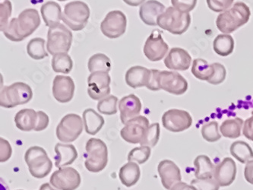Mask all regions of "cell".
<instances>
[{"instance_id":"obj_1","label":"cell","mask_w":253,"mask_h":190,"mask_svg":"<svg viewBox=\"0 0 253 190\" xmlns=\"http://www.w3.org/2000/svg\"><path fill=\"white\" fill-rule=\"evenodd\" d=\"M41 25L39 12L35 8L22 11L18 18H12L3 31L4 35L13 42H21L32 34Z\"/></svg>"},{"instance_id":"obj_2","label":"cell","mask_w":253,"mask_h":190,"mask_svg":"<svg viewBox=\"0 0 253 190\" xmlns=\"http://www.w3.org/2000/svg\"><path fill=\"white\" fill-rule=\"evenodd\" d=\"M251 12L247 4L236 2L231 8L219 14L216 19L217 29L223 34L233 33L250 20Z\"/></svg>"},{"instance_id":"obj_3","label":"cell","mask_w":253,"mask_h":190,"mask_svg":"<svg viewBox=\"0 0 253 190\" xmlns=\"http://www.w3.org/2000/svg\"><path fill=\"white\" fill-rule=\"evenodd\" d=\"M158 25L163 30L169 31L172 35L184 34L191 24L189 13L181 12L173 6L168 7L158 18Z\"/></svg>"},{"instance_id":"obj_4","label":"cell","mask_w":253,"mask_h":190,"mask_svg":"<svg viewBox=\"0 0 253 190\" xmlns=\"http://www.w3.org/2000/svg\"><path fill=\"white\" fill-rule=\"evenodd\" d=\"M33 97V91L28 84L15 82L5 86L0 94V105L5 108H13L18 105L25 104Z\"/></svg>"},{"instance_id":"obj_5","label":"cell","mask_w":253,"mask_h":190,"mask_svg":"<svg viewBox=\"0 0 253 190\" xmlns=\"http://www.w3.org/2000/svg\"><path fill=\"white\" fill-rule=\"evenodd\" d=\"M25 160L30 173L35 178H44L51 172L53 163L43 147L39 146L29 147L25 152Z\"/></svg>"},{"instance_id":"obj_6","label":"cell","mask_w":253,"mask_h":190,"mask_svg":"<svg viewBox=\"0 0 253 190\" xmlns=\"http://www.w3.org/2000/svg\"><path fill=\"white\" fill-rule=\"evenodd\" d=\"M86 151L88 157L84 166L90 173L102 171L108 163V149L107 144L99 139H90L86 143Z\"/></svg>"},{"instance_id":"obj_7","label":"cell","mask_w":253,"mask_h":190,"mask_svg":"<svg viewBox=\"0 0 253 190\" xmlns=\"http://www.w3.org/2000/svg\"><path fill=\"white\" fill-rule=\"evenodd\" d=\"M90 18V8L85 2L73 1L66 4L62 21L73 31L84 29Z\"/></svg>"},{"instance_id":"obj_8","label":"cell","mask_w":253,"mask_h":190,"mask_svg":"<svg viewBox=\"0 0 253 190\" xmlns=\"http://www.w3.org/2000/svg\"><path fill=\"white\" fill-rule=\"evenodd\" d=\"M73 42V34L63 24L53 28H49L47 34L46 49L49 54L55 55L59 52H68L70 50Z\"/></svg>"},{"instance_id":"obj_9","label":"cell","mask_w":253,"mask_h":190,"mask_svg":"<svg viewBox=\"0 0 253 190\" xmlns=\"http://www.w3.org/2000/svg\"><path fill=\"white\" fill-rule=\"evenodd\" d=\"M84 127V121L79 115L69 113L62 119L56 127V137L63 142H73L83 133Z\"/></svg>"},{"instance_id":"obj_10","label":"cell","mask_w":253,"mask_h":190,"mask_svg":"<svg viewBox=\"0 0 253 190\" xmlns=\"http://www.w3.org/2000/svg\"><path fill=\"white\" fill-rule=\"evenodd\" d=\"M126 16L120 10L108 12L100 24V31L103 35L110 39L120 38L126 31Z\"/></svg>"},{"instance_id":"obj_11","label":"cell","mask_w":253,"mask_h":190,"mask_svg":"<svg viewBox=\"0 0 253 190\" xmlns=\"http://www.w3.org/2000/svg\"><path fill=\"white\" fill-rule=\"evenodd\" d=\"M162 124L168 131L180 133L190 128L192 125V117L186 110L170 109L162 116Z\"/></svg>"},{"instance_id":"obj_12","label":"cell","mask_w":253,"mask_h":190,"mask_svg":"<svg viewBox=\"0 0 253 190\" xmlns=\"http://www.w3.org/2000/svg\"><path fill=\"white\" fill-rule=\"evenodd\" d=\"M49 182L58 190H76L80 186L82 178L76 169L65 167L54 171Z\"/></svg>"},{"instance_id":"obj_13","label":"cell","mask_w":253,"mask_h":190,"mask_svg":"<svg viewBox=\"0 0 253 190\" xmlns=\"http://www.w3.org/2000/svg\"><path fill=\"white\" fill-rule=\"evenodd\" d=\"M160 89L174 95H182L188 90V82L179 72L160 71L158 75Z\"/></svg>"},{"instance_id":"obj_14","label":"cell","mask_w":253,"mask_h":190,"mask_svg":"<svg viewBox=\"0 0 253 190\" xmlns=\"http://www.w3.org/2000/svg\"><path fill=\"white\" fill-rule=\"evenodd\" d=\"M111 82L108 72H96L87 78V94L94 100H100L110 95Z\"/></svg>"},{"instance_id":"obj_15","label":"cell","mask_w":253,"mask_h":190,"mask_svg":"<svg viewBox=\"0 0 253 190\" xmlns=\"http://www.w3.org/2000/svg\"><path fill=\"white\" fill-rule=\"evenodd\" d=\"M149 126V120L147 117L138 116L125 124L120 132V135L123 140L126 142L140 144Z\"/></svg>"},{"instance_id":"obj_16","label":"cell","mask_w":253,"mask_h":190,"mask_svg":"<svg viewBox=\"0 0 253 190\" xmlns=\"http://www.w3.org/2000/svg\"><path fill=\"white\" fill-rule=\"evenodd\" d=\"M169 50V46L164 41L159 30H154L145 41L143 52L151 62H158L165 57Z\"/></svg>"},{"instance_id":"obj_17","label":"cell","mask_w":253,"mask_h":190,"mask_svg":"<svg viewBox=\"0 0 253 190\" xmlns=\"http://www.w3.org/2000/svg\"><path fill=\"white\" fill-rule=\"evenodd\" d=\"M76 86L69 76H56L53 80V95L59 103H69L74 97Z\"/></svg>"},{"instance_id":"obj_18","label":"cell","mask_w":253,"mask_h":190,"mask_svg":"<svg viewBox=\"0 0 253 190\" xmlns=\"http://www.w3.org/2000/svg\"><path fill=\"white\" fill-rule=\"evenodd\" d=\"M237 164L230 157H225L214 167V178L220 187H229L237 176Z\"/></svg>"},{"instance_id":"obj_19","label":"cell","mask_w":253,"mask_h":190,"mask_svg":"<svg viewBox=\"0 0 253 190\" xmlns=\"http://www.w3.org/2000/svg\"><path fill=\"white\" fill-rule=\"evenodd\" d=\"M158 171L161 184L166 190H170L175 184L182 180L180 169L170 160L161 161L158 164Z\"/></svg>"},{"instance_id":"obj_20","label":"cell","mask_w":253,"mask_h":190,"mask_svg":"<svg viewBox=\"0 0 253 190\" xmlns=\"http://www.w3.org/2000/svg\"><path fill=\"white\" fill-rule=\"evenodd\" d=\"M142 108L141 100L135 95H127L119 102L120 120L123 124H126L129 120L139 116Z\"/></svg>"},{"instance_id":"obj_21","label":"cell","mask_w":253,"mask_h":190,"mask_svg":"<svg viewBox=\"0 0 253 190\" xmlns=\"http://www.w3.org/2000/svg\"><path fill=\"white\" fill-rule=\"evenodd\" d=\"M192 63V57L183 48H173L165 59V66L173 71H186Z\"/></svg>"},{"instance_id":"obj_22","label":"cell","mask_w":253,"mask_h":190,"mask_svg":"<svg viewBox=\"0 0 253 190\" xmlns=\"http://www.w3.org/2000/svg\"><path fill=\"white\" fill-rule=\"evenodd\" d=\"M165 5L161 2L157 0H148L140 7V18L145 25L156 26L158 17L165 12Z\"/></svg>"},{"instance_id":"obj_23","label":"cell","mask_w":253,"mask_h":190,"mask_svg":"<svg viewBox=\"0 0 253 190\" xmlns=\"http://www.w3.org/2000/svg\"><path fill=\"white\" fill-rule=\"evenodd\" d=\"M151 74V69L141 66H132L126 73V82L132 89L147 87Z\"/></svg>"},{"instance_id":"obj_24","label":"cell","mask_w":253,"mask_h":190,"mask_svg":"<svg viewBox=\"0 0 253 190\" xmlns=\"http://www.w3.org/2000/svg\"><path fill=\"white\" fill-rule=\"evenodd\" d=\"M55 166L63 168L73 164L78 158V151L73 144L57 143L55 146Z\"/></svg>"},{"instance_id":"obj_25","label":"cell","mask_w":253,"mask_h":190,"mask_svg":"<svg viewBox=\"0 0 253 190\" xmlns=\"http://www.w3.org/2000/svg\"><path fill=\"white\" fill-rule=\"evenodd\" d=\"M41 12L46 26L53 28L60 24L63 12L61 7L57 2L52 1L46 2L42 5Z\"/></svg>"},{"instance_id":"obj_26","label":"cell","mask_w":253,"mask_h":190,"mask_svg":"<svg viewBox=\"0 0 253 190\" xmlns=\"http://www.w3.org/2000/svg\"><path fill=\"white\" fill-rule=\"evenodd\" d=\"M83 119L84 130L90 136L97 134L105 123L104 117L91 108L86 109L83 112Z\"/></svg>"},{"instance_id":"obj_27","label":"cell","mask_w":253,"mask_h":190,"mask_svg":"<svg viewBox=\"0 0 253 190\" xmlns=\"http://www.w3.org/2000/svg\"><path fill=\"white\" fill-rule=\"evenodd\" d=\"M141 171L139 166L133 161H128L120 168L119 177L120 181L125 187L135 186L139 181Z\"/></svg>"},{"instance_id":"obj_28","label":"cell","mask_w":253,"mask_h":190,"mask_svg":"<svg viewBox=\"0 0 253 190\" xmlns=\"http://www.w3.org/2000/svg\"><path fill=\"white\" fill-rule=\"evenodd\" d=\"M38 112L33 109H23L15 114V123L18 130L24 132L35 130Z\"/></svg>"},{"instance_id":"obj_29","label":"cell","mask_w":253,"mask_h":190,"mask_svg":"<svg viewBox=\"0 0 253 190\" xmlns=\"http://www.w3.org/2000/svg\"><path fill=\"white\" fill-rule=\"evenodd\" d=\"M195 176L196 179H207L214 177L215 166L207 155L201 154L194 161Z\"/></svg>"},{"instance_id":"obj_30","label":"cell","mask_w":253,"mask_h":190,"mask_svg":"<svg viewBox=\"0 0 253 190\" xmlns=\"http://www.w3.org/2000/svg\"><path fill=\"white\" fill-rule=\"evenodd\" d=\"M230 154L242 164H247L253 160V150L251 146L244 141H236L230 147Z\"/></svg>"},{"instance_id":"obj_31","label":"cell","mask_w":253,"mask_h":190,"mask_svg":"<svg viewBox=\"0 0 253 190\" xmlns=\"http://www.w3.org/2000/svg\"><path fill=\"white\" fill-rule=\"evenodd\" d=\"M234 40L228 34H221L217 35L213 42V49L218 56H227L234 52Z\"/></svg>"},{"instance_id":"obj_32","label":"cell","mask_w":253,"mask_h":190,"mask_svg":"<svg viewBox=\"0 0 253 190\" xmlns=\"http://www.w3.org/2000/svg\"><path fill=\"white\" fill-rule=\"evenodd\" d=\"M192 73L196 79L209 82L214 74L213 64H209L206 59H195L192 62Z\"/></svg>"},{"instance_id":"obj_33","label":"cell","mask_w":253,"mask_h":190,"mask_svg":"<svg viewBox=\"0 0 253 190\" xmlns=\"http://www.w3.org/2000/svg\"><path fill=\"white\" fill-rule=\"evenodd\" d=\"M244 124V120L239 117L224 120L220 126L221 136L228 139L239 138L241 136Z\"/></svg>"},{"instance_id":"obj_34","label":"cell","mask_w":253,"mask_h":190,"mask_svg":"<svg viewBox=\"0 0 253 190\" xmlns=\"http://www.w3.org/2000/svg\"><path fill=\"white\" fill-rule=\"evenodd\" d=\"M51 65L56 73L69 74L73 69V59L68 52H59L53 55Z\"/></svg>"},{"instance_id":"obj_35","label":"cell","mask_w":253,"mask_h":190,"mask_svg":"<svg viewBox=\"0 0 253 190\" xmlns=\"http://www.w3.org/2000/svg\"><path fill=\"white\" fill-rule=\"evenodd\" d=\"M87 68L90 73L96 72H109L111 69V61L104 53H97L89 59Z\"/></svg>"},{"instance_id":"obj_36","label":"cell","mask_w":253,"mask_h":190,"mask_svg":"<svg viewBox=\"0 0 253 190\" xmlns=\"http://www.w3.org/2000/svg\"><path fill=\"white\" fill-rule=\"evenodd\" d=\"M27 52L30 57L35 60H41L47 57L48 53L45 48V40L41 38L31 40L27 45Z\"/></svg>"},{"instance_id":"obj_37","label":"cell","mask_w":253,"mask_h":190,"mask_svg":"<svg viewBox=\"0 0 253 190\" xmlns=\"http://www.w3.org/2000/svg\"><path fill=\"white\" fill-rule=\"evenodd\" d=\"M218 123L216 121L209 122L202 126V138L208 142H216L221 139V135L219 132Z\"/></svg>"},{"instance_id":"obj_38","label":"cell","mask_w":253,"mask_h":190,"mask_svg":"<svg viewBox=\"0 0 253 190\" xmlns=\"http://www.w3.org/2000/svg\"><path fill=\"white\" fill-rule=\"evenodd\" d=\"M151 147L141 145L134 147L128 152V161H133L138 164H143L149 160L151 157Z\"/></svg>"},{"instance_id":"obj_39","label":"cell","mask_w":253,"mask_h":190,"mask_svg":"<svg viewBox=\"0 0 253 190\" xmlns=\"http://www.w3.org/2000/svg\"><path fill=\"white\" fill-rule=\"evenodd\" d=\"M117 103H118V98L114 95H108L104 98L99 100L97 103V110L100 113L104 115L116 114L117 113Z\"/></svg>"},{"instance_id":"obj_40","label":"cell","mask_w":253,"mask_h":190,"mask_svg":"<svg viewBox=\"0 0 253 190\" xmlns=\"http://www.w3.org/2000/svg\"><path fill=\"white\" fill-rule=\"evenodd\" d=\"M161 130L158 123H152L148 126L144 136L143 140L141 142V145L149 146L151 147H155L160 140Z\"/></svg>"},{"instance_id":"obj_41","label":"cell","mask_w":253,"mask_h":190,"mask_svg":"<svg viewBox=\"0 0 253 190\" xmlns=\"http://www.w3.org/2000/svg\"><path fill=\"white\" fill-rule=\"evenodd\" d=\"M12 5L9 0H5L0 4V30L3 32L8 26V19L12 15Z\"/></svg>"},{"instance_id":"obj_42","label":"cell","mask_w":253,"mask_h":190,"mask_svg":"<svg viewBox=\"0 0 253 190\" xmlns=\"http://www.w3.org/2000/svg\"><path fill=\"white\" fill-rule=\"evenodd\" d=\"M191 185L198 190H219L220 186L214 177L207 179H194L190 183Z\"/></svg>"},{"instance_id":"obj_43","label":"cell","mask_w":253,"mask_h":190,"mask_svg":"<svg viewBox=\"0 0 253 190\" xmlns=\"http://www.w3.org/2000/svg\"><path fill=\"white\" fill-rule=\"evenodd\" d=\"M214 67V74L213 77L209 81V83L214 86H217L223 83L227 76V70L224 65L220 64L219 62L212 63Z\"/></svg>"},{"instance_id":"obj_44","label":"cell","mask_w":253,"mask_h":190,"mask_svg":"<svg viewBox=\"0 0 253 190\" xmlns=\"http://www.w3.org/2000/svg\"><path fill=\"white\" fill-rule=\"evenodd\" d=\"M206 2L211 11L221 13L233 5L234 0H206Z\"/></svg>"},{"instance_id":"obj_45","label":"cell","mask_w":253,"mask_h":190,"mask_svg":"<svg viewBox=\"0 0 253 190\" xmlns=\"http://www.w3.org/2000/svg\"><path fill=\"white\" fill-rule=\"evenodd\" d=\"M198 0H171V3L174 8L181 12L189 13L194 9Z\"/></svg>"},{"instance_id":"obj_46","label":"cell","mask_w":253,"mask_h":190,"mask_svg":"<svg viewBox=\"0 0 253 190\" xmlns=\"http://www.w3.org/2000/svg\"><path fill=\"white\" fill-rule=\"evenodd\" d=\"M0 144H1V148H0V161L1 162H5L9 160L12 156V147L11 144L8 143L7 140L4 139H0Z\"/></svg>"},{"instance_id":"obj_47","label":"cell","mask_w":253,"mask_h":190,"mask_svg":"<svg viewBox=\"0 0 253 190\" xmlns=\"http://www.w3.org/2000/svg\"><path fill=\"white\" fill-rule=\"evenodd\" d=\"M49 119L48 115L42 110L38 111V119H37L36 126L35 131L41 132L46 130L49 125Z\"/></svg>"},{"instance_id":"obj_48","label":"cell","mask_w":253,"mask_h":190,"mask_svg":"<svg viewBox=\"0 0 253 190\" xmlns=\"http://www.w3.org/2000/svg\"><path fill=\"white\" fill-rule=\"evenodd\" d=\"M151 78H150L149 82L147 86V89L153 92H158L161 90L159 85H158V75H159L160 70L158 69H151Z\"/></svg>"},{"instance_id":"obj_49","label":"cell","mask_w":253,"mask_h":190,"mask_svg":"<svg viewBox=\"0 0 253 190\" xmlns=\"http://www.w3.org/2000/svg\"><path fill=\"white\" fill-rule=\"evenodd\" d=\"M243 134L246 138L253 142V116L244 122L243 127Z\"/></svg>"},{"instance_id":"obj_50","label":"cell","mask_w":253,"mask_h":190,"mask_svg":"<svg viewBox=\"0 0 253 190\" xmlns=\"http://www.w3.org/2000/svg\"><path fill=\"white\" fill-rule=\"evenodd\" d=\"M244 177L249 184L253 185V160L246 164L244 168Z\"/></svg>"},{"instance_id":"obj_51","label":"cell","mask_w":253,"mask_h":190,"mask_svg":"<svg viewBox=\"0 0 253 190\" xmlns=\"http://www.w3.org/2000/svg\"><path fill=\"white\" fill-rule=\"evenodd\" d=\"M170 190H198L196 187L193 186L189 185V184H186V183L180 182L177 183L175 184Z\"/></svg>"},{"instance_id":"obj_52","label":"cell","mask_w":253,"mask_h":190,"mask_svg":"<svg viewBox=\"0 0 253 190\" xmlns=\"http://www.w3.org/2000/svg\"><path fill=\"white\" fill-rule=\"evenodd\" d=\"M145 0H124V2L130 6H138L142 5L145 2Z\"/></svg>"},{"instance_id":"obj_53","label":"cell","mask_w":253,"mask_h":190,"mask_svg":"<svg viewBox=\"0 0 253 190\" xmlns=\"http://www.w3.org/2000/svg\"><path fill=\"white\" fill-rule=\"evenodd\" d=\"M52 187H53V186L46 183V184H42V187H40L39 190H56Z\"/></svg>"},{"instance_id":"obj_54","label":"cell","mask_w":253,"mask_h":190,"mask_svg":"<svg viewBox=\"0 0 253 190\" xmlns=\"http://www.w3.org/2000/svg\"><path fill=\"white\" fill-rule=\"evenodd\" d=\"M59 2H64V1H67V0H58Z\"/></svg>"},{"instance_id":"obj_55","label":"cell","mask_w":253,"mask_h":190,"mask_svg":"<svg viewBox=\"0 0 253 190\" xmlns=\"http://www.w3.org/2000/svg\"><path fill=\"white\" fill-rule=\"evenodd\" d=\"M252 116H253V110L252 111Z\"/></svg>"},{"instance_id":"obj_56","label":"cell","mask_w":253,"mask_h":190,"mask_svg":"<svg viewBox=\"0 0 253 190\" xmlns=\"http://www.w3.org/2000/svg\"></svg>"}]
</instances>
